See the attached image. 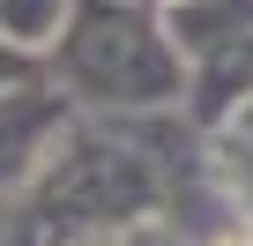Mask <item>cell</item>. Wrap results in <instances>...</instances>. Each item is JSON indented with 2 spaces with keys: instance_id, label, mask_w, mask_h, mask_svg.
<instances>
[{
  "instance_id": "1",
  "label": "cell",
  "mask_w": 253,
  "mask_h": 246,
  "mask_svg": "<svg viewBox=\"0 0 253 246\" xmlns=\"http://www.w3.org/2000/svg\"><path fill=\"white\" fill-rule=\"evenodd\" d=\"M0 38H15V45L60 38V0H0Z\"/></svg>"
}]
</instances>
